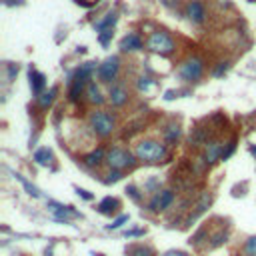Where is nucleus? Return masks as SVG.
<instances>
[{
  "label": "nucleus",
  "instance_id": "nucleus-1",
  "mask_svg": "<svg viewBox=\"0 0 256 256\" xmlns=\"http://www.w3.org/2000/svg\"><path fill=\"white\" fill-rule=\"evenodd\" d=\"M136 158L144 162H160L166 158V146L156 140H142L136 144Z\"/></svg>",
  "mask_w": 256,
  "mask_h": 256
},
{
  "label": "nucleus",
  "instance_id": "nucleus-2",
  "mask_svg": "<svg viewBox=\"0 0 256 256\" xmlns=\"http://www.w3.org/2000/svg\"><path fill=\"white\" fill-rule=\"evenodd\" d=\"M90 126L98 136H108L114 130V118L108 112H94L90 116Z\"/></svg>",
  "mask_w": 256,
  "mask_h": 256
},
{
  "label": "nucleus",
  "instance_id": "nucleus-3",
  "mask_svg": "<svg viewBox=\"0 0 256 256\" xmlns=\"http://www.w3.org/2000/svg\"><path fill=\"white\" fill-rule=\"evenodd\" d=\"M146 46L152 52H158V54H170L174 50V42L166 32H154L150 38H148Z\"/></svg>",
  "mask_w": 256,
  "mask_h": 256
},
{
  "label": "nucleus",
  "instance_id": "nucleus-4",
  "mask_svg": "<svg viewBox=\"0 0 256 256\" xmlns=\"http://www.w3.org/2000/svg\"><path fill=\"white\" fill-rule=\"evenodd\" d=\"M106 162H108L110 168H114V170H122V168H128V166H134L136 160L128 150H122V148H112V150L106 154Z\"/></svg>",
  "mask_w": 256,
  "mask_h": 256
},
{
  "label": "nucleus",
  "instance_id": "nucleus-5",
  "mask_svg": "<svg viewBox=\"0 0 256 256\" xmlns=\"http://www.w3.org/2000/svg\"><path fill=\"white\" fill-rule=\"evenodd\" d=\"M202 70H204V64L200 58H188L182 66H180V76L184 80H198L202 76Z\"/></svg>",
  "mask_w": 256,
  "mask_h": 256
},
{
  "label": "nucleus",
  "instance_id": "nucleus-6",
  "mask_svg": "<svg viewBox=\"0 0 256 256\" xmlns=\"http://www.w3.org/2000/svg\"><path fill=\"white\" fill-rule=\"evenodd\" d=\"M118 66H120V60L118 56H110V58H106L100 66H98V76L102 82H110L114 80L116 72H118Z\"/></svg>",
  "mask_w": 256,
  "mask_h": 256
},
{
  "label": "nucleus",
  "instance_id": "nucleus-7",
  "mask_svg": "<svg viewBox=\"0 0 256 256\" xmlns=\"http://www.w3.org/2000/svg\"><path fill=\"white\" fill-rule=\"evenodd\" d=\"M48 210L54 214L56 220H68V218L80 216L76 210H72V206H62V204H56V202H48Z\"/></svg>",
  "mask_w": 256,
  "mask_h": 256
},
{
  "label": "nucleus",
  "instance_id": "nucleus-8",
  "mask_svg": "<svg viewBox=\"0 0 256 256\" xmlns=\"http://www.w3.org/2000/svg\"><path fill=\"white\" fill-rule=\"evenodd\" d=\"M142 48V40L138 34H126L122 40H120V50L128 52V50H140Z\"/></svg>",
  "mask_w": 256,
  "mask_h": 256
},
{
  "label": "nucleus",
  "instance_id": "nucleus-9",
  "mask_svg": "<svg viewBox=\"0 0 256 256\" xmlns=\"http://www.w3.org/2000/svg\"><path fill=\"white\" fill-rule=\"evenodd\" d=\"M188 16H190V20H192V22L200 24L202 20H204V16H206L202 2H198V0H192V2L188 4Z\"/></svg>",
  "mask_w": 256,
  "mask_h": 256
},
{
  "label": "nucleus",
  "instance_id": "nucleus-10",
  "mask_svg": "<svg viewBox=\"0 0 256 256\" xmlns=\"http://www.w3.org/2000/svg\"><path fill=\"white\" fill-rule=\"evenodd\" d=\"M28 76H30V86H32V92H34V94H40V92H42V88L46 86V80H44V74H40L38 70L30 68Z\"/></svg>",
  "mask_w": 256,
  "mask_h": 256
},
{
  "label": "nucleus",
  "instance_id": "nucleus-11",
  "mask_svg": "<svg viewBox=\"0 0 256 256\" xmlns=\"http://www.w3.org/2000/svg\"><path fill=\"white\" fill-rule=\"evenodd\" d=\"M96 208H98L100 214H112V212L118 208V200L112 198V196H106V198H102V200L98 202Z\"/></svg>",
  "mask_w": 256,
  "mask_h": 256
},
{
  "label": "nucleus",
  "instance_id": "nucleus-12",
  "mask_svg": "<svg viewBox=\"0 0 256 256\" xmlns=\"http://www.w3.org/2000/svg\"><path fill=\"white\" fill-rule=\"evenodd\" d=\"M128 100V92L124 90V86H112L110 88V102L114 106H122Z\"/></svg>",
  "mask_w": 256,
  "mask_h": 256
},
{
  "label": "nucleus",
  "instance_id": "nucleus-13",
  "mask_svg": "<svg viewBox=\"0 0 256 256\" xmlns=\"http://www.w3.org/2000/svg\"><path fill=\"white\" fill-rule=\"evenodd\" d=\"M222 150L224 148L220 146V142H210L208 144V150H206V162H216L218 156H222Z\"/></svg>",
  "mask_w": 256,
  "mask_h": 256
},
{
  "label": "nucleus",
  "instance_id": "nucleus-14",
  "mask_svg": "<svg viewBox=\"0 0 256 256\" xmlns=\"http://www.w3.org/2000/svg\"><path fill=\"white\" fill-rule=\"evenodd\" d=\"M50 158H52V152L48 150V148H38V150L34 152V162L38 166H48Z\"/></svg>",
  "mask_w": 256,
  "mask_h": 256
},
{
  "label": "nucleus",
  "instance_id": "nucleus-15",
  "mask_svg": "<svg viewBox=\"0 0 256 256\" xmlns=\"http://www.w3.org/2000/svg\"><path fill=\"white\" fill-rule=\"evenodd\" d=\"M102 160H104V150H102V148H96V150H92L90 154L84 156V162H86L88 166H98Z\"/></svg>",
  "mask_w": 256,
  "mask_h": 256
},
{
  "label": "nucleus",
  "instance_id": "nucleus-16",
  "mask_svg": "<svg viewBox=\"0 0 256 256\" xmlns=\"http://www.w3.org/2000/svg\"><path fill=\"white\" fill-rule=\"evenodd\" d=\"M84 82H86V80H82V78H74L72 86H70V92H68V98H70L72 102H76V100H78V96H80V92H82V88H84Z\"/></svg>",
  "mask_w": 256,
  "mask_h": 256
},
{
  "label": "nucleus",
  "instance_id": "nucleus-17",
  "mask_svg": "<svg viewBox=\"0 0 256 256\" xmlns=\"http://www.w3.org/2000/svg\"><path fill=\"white\" fill-rule=\"evenodd\" d=\"M14 178H16V180H18L20 184H22V186L26 188V192H28L30 196H34V198H38V196H40V192H38V188H36L34 184H30V182H28V180H26L24 176H20V174H16V172H14Z\"/></svg>",
  "mask_w": 256,
  "mask_h": 256
},
{
  "label": "nucleus",
  "instance_id": "nucleus-18",
  "mask_svg": "<svg viewBox=\"0 0 256 256\" xmlns=\"http://www.w3.org/2000/svg\"><path fill=\"white\" fill-rule=\"evenodd\" d=\"M116 22V14L114 12H110V14H106V18L104 20H100V22L96 24V30H112V24Z\"/></svg>",
  "mask_w": 256,
  "mask_h": 256
},
{
  "label": "nucleus",
  "instance_id": "nucleus-19",
  "mask_svg": "<svg viewBox=\"0 0 256 256\" xmlns=\"http://www.w3.org/2000/svg\"><path fill=\"white\" fill-rule=\"evenodd\" d=\"M86 92H88L90 102H94V104H102V102H104V98H102V94H100V90H98V86H96L94 82H90V84H88Z\"/></svg>",
  "mask_w": 256,
  "mask_h": 256
},
{
  "label": "nucleus",
  "instance_id": "nucleus-20",
  "mask_svg": "<svg viewBox=\"0 0 256 256\" xmlns=\"http://www.w3.org/2000/svg\"><path fill=\"white\" fill-rule=\"evenodd\" d=\"M54 96H56V88H50L48 92H44L42 96H38V102H40L42 108H48V106L52 104V100H54Z\"/></svg>",
  "mask_w": 256,
  "mask_h": 256
},
{
  "label": "nucleus",
  "instance_id": "nucleus-21",
  "mask_svg": "<svg viewBox=\"0 0 256 256\" xmlns=\"http://www.w3.org/2000/svg\"><path fill=\"white\" fill-rule=\"evenodd\" d=\"M172 200H174V194H172V192H170V190H162V192H160V210L168 208Z\"/></svg>",
  "mask_w": 256,
  "mask_h": 256
},
{
  "label": "nucleus",
  "instance_id": "nucleus-22",
  "mask_svg": "<svg viewBox=\"0 0 256 256\" xmlns=\"http://www.w3.org/2000/svg\"><path fill=\"white\" fill-rule=\"evenodd\" d=\"M128 254H130V256H150V248L134 246V248H128Z\"/></svg>",
  "mask_w": 256,
  "mask_h": 256
},
{
  "label": "nucleus",
  "instance_id": "nucleus-23",
  "mask_svg": "<svg viewBox=\"0 0 256 256\" xmlns=\"http://www.w3.org/2000/svg\"><path fill=\"white\" fill-rule=\"evenodd\" d=\"M128 222V214H120L116 220H112V224H108V226H106V228H108V230H118L122 224H126Z\"/></svg>",
  "mask_w": 256,
  "mask_h": 256
},
{
  "label": "nucleus",
  "instance_id": "nucleus-24",
  "mask_svg": "<svg viewBox=\"0 0 256 256\" xmlns=\"http://www.w3.org/2000/svg\"><path fill=\"white\" fill-rule=\"evenodd\" d=\"M180 130H178V126H168V130H166V140L168 142H174L178 138Z\"/></svg>",
  "mask_w": 256,
  "mask_h": 256
},
{
  "label": "nucleus",
  "instance_id": "nucleus-25",
  "mask_svg": "<svg viewBox=\"0 0 256 256\" xmlns=\"http://www.w3.org/2000/svg\"><path fill=\"white\" fill-rule=\"evenodd\" d=\"M244 250H246V254H248V256H256V236H252V238H248V240H246Z\"/></svg>",
  "mask_w": 256,
  "mask_h": 256
},
{
  "label": "nucleus",
  "instance_id": "nucleus-26",
  "mask_svg": "<svg viewBox=\"0 0 256 256\" xmlns=\"http://www.w3.org/2000/svg\"><path fill=\"white\" fill-rule=\"evenodd\" d=\"M112 38V30H104V32H100V42H102V44L106 46V44H108V40Z\"/></svg>",
  "mask_w": 256,
  "mask_h": 256
},
{
  "label": "nucleus",
  "instance_id": "nucleus-27",
  "mask_svg": "<svg viewBox=\"0 0 256 256\" xmlns=\"http://www.w3.org/2000/svg\"><path fill=\"white\" fill-rule=\"evenodd\" d=\"M222 242H226V234H216V236L214 238H212V246H220Z\"/></svg>",
  "mask_w": 256,
  "mask_h": 256
},
{
  "label": "nucleus",
  "instance_id": "nucleus-28",
  "mask_svg": "<svg viewBox=\"0 0 256 256\" xmlns=\"http://www.w3.org/2000/svg\"><path fill=\"white\" fill-rule=\"evenodd\" d=\"M126 192H128V194H130V196H132V198H134L136 202L140 200V194H138V190H136V186H128V188H126Z\"/></svg>",
  "mask_w": 256,
  "mask_h": 256
},
{
  "label": "nucleus",
  "instance_id": "nucleus-29",
  "mask_svg": "<svg viewBox=\"0 0 256 256\" xmlns=\"http://www.w3.org/2000/svg\"><path fill=\"white\" fill-rule=\"evenodd\" d=\"M138 88H140V90H148V88H150V78H140Z\"/></svg>",
  "mask_w": 256,
  "mask_h": 256
},
{
  "label": "nucleus",
  "instance_id": "nucleus-30",
  "mask_svg": "<svg viewBox=\"0 0 256 256\" xmlns=\"http://www.w3.org/2000/svg\"><path fill=\"white\" fill-rule=\"evenodd\" d=\"M76 192H78V196H82L84 200H92V194L88 190H82V188H76Z\"/></svg>",
  "mask_w": 256,
  "mask_h": 256
},
{
  "label": "nucleus",
  "instance_id": "nucleus-31",
  "mask_svg": "<svg viewBox=\"0 0 256 256\" xmlns=\"http://www.w3.org/2000/svg\"><path fill=\"white\" fill-rule=\"evenodd\" d=\"M108 176H110V178H108V180H106V182H116V180H120V176H122V174L118 172V170H114V172H110Z\"/></svg>",
  "mask_w": 256,
  "mask_h": 256
},
{
  "label": "nucleus",
  "instance_id": "nucleus-32",
  "mask_svg": "<svg viewBox=\"0 0 256 256\" xmlns=\"http://www.w3.org/2000/svg\"><path fill=\"white\" fill-rule=\"evenodd\" d=\"M162 256H188L186 252H180V250H170V252H164Z\"/></svg>",
  "mask_w": 256,
  "mask_h": 256
},
{
  "label": "nucleus",
  "instance_id": "nucleus-33",
  "mask_svg": "<svg viewBox=\"0 0 256 256\" xmlns=\"http://www.w3.org/2000/svg\"><path fill=\"white\" fill-rule=\"evenodd\" d=\"M144 230H130V232H126V236H142Z\"/></svg>",
  "mask_w": 256,
  "mask_h": 256
},
{
  "label": "nucleus",
  "instance_id": "nucleus-34",
  "mask_svg": "<svg viewBox=\"0 0 256 256\" xmlns=\"http://www.w3.org/2000/svg\"><path fill=\"white\" fill-rule=\"evenodd\" d=\"M162 4L164 6H172V0H162Z\"/></svg>",
  "mask_w": 256,
  "mask_h": 256
},
{
  "label": "nucleus",
  "instance_id": "nucleus-35",
  "mask_svg": "<svg viewBox=\"0 0 256 256\" xmlns=\"http://www.w3.org/2000/svg\"><path fill=\"white\" fill-rule=\"evenodd\" d=\"M250 2H256V0H250Z\"/></svg>",
  "mask_w": 256,
  "mask_h": 256
}]
</instances>
